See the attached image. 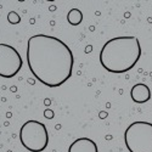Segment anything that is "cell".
<instances>
[{
	"instance_id": "obj_1",
	"label": "cell",
	"mask_w": 152,
	"mask_h": 152,
	"mask_svg": "<svg viewBox=\"0 0 152 152\" xmlns=\"http://www.w3.org/2000/svg\"><path fill=\"white\" fill-rule=\"evenodd\" d=\"M27 63L40 83L57 88L71 78L74 57L69 46L58 38L35 34L27 43Z\"/></svg>"
},
{
	"instance_id": "obj_2",
	"label": "cell",
	"mask_w": 152,
	"mask_h": 152,
	"mask_svg": "<svg viewBox=\"0 0 152 152\" xmlns=\"http://www.w3.org/2000/svg\"><path fill=\"white\" fill-rule=\"evenodd\" d=\"M141 57V45L136 37H116L105 43L100 51V63L111 73L130 71Z\"/></svg>"
},
{
	"instance_id": "obj_3",
	"label": "cell",
	"mask_w": 152,
	"mask_h": 152,
	"mask_svg": "<svg viewBox=\"0 0 152 152\" xmlns=\"http://www.w3.org/2000/svg\"><path fill=\"white\" fill-rule=\"evenodd\" d=\"M124 142L129 152H152V123H132L124 132Z\"/></svg>"
},
{
	"instance_id": "obj_4",
	"label": "cell",
	"mask_w": 152,
	"mask_h": 152,
	"mask_svg": "<svg viewBox=\"0 0 152 152\" xmlns=\"http://www.w3.org/2000/svg\"><path fill=\"white\" fill-rule=\"evenodd\" d=\"M20 141L31 152H42L49 144V134L44 123L27 121L20 129Z\"/></svg>"
},
{
	"instance_id": "obj_5",
	"label": "cell",
	"mask_w": 152,
	"mask_h": 152,
	"mask_svg": "<svg viewBox=\"0 0 152 152\" xmlns=\"http://www.w3.org/2000/svg\"><path fill=\"white\" fill-rule=\"evenodd\" d=\"M22 57L9 44H0V77L12 78L22 68Z\"/></svg>"
},
{
	"instance_id": "obj_6",
	"label": "cell",
	"mask_w": 152,
	"mask_h": 152,
	"mask_svg": "<svg viewBox=\"0 0 152 152\" xmlns=\"http://www.w3.org/2000/svg\"><path fill=\"white\" fill-rule=\"evenodd\" d=\"M68 152H99V150L94 140L89 137H79L69 145Z\"/></svg>"
},
{
	"instance_id": "obj_7",
	"label": "cell",
	"mask_w": 152,
	"mask_h": 152,
	"mask_svg": "<svg viewBox=\"0 0 152 152\" xmlns=\"http://www.w3.org/2000/svg\"><path fill=\"white\" fill-rule=\"evenodd\" d=\"M130 97L135 104H145L151 99L150 88L144 83L135 84L130 90Z\"/></svg>"
},
{
	"instance_id": "obj_8",
	"label": "cell",
	"mask_w": 152,
	"mask_h": 152,
	"mask_svg": "<svg viewBox=\"0 0 152 152\" xmlns=\"http://www.w3.org/2000/svg\"><path fill=\"white\" fill-rule=\"evenodd\" d=\"M67 21L72 26H78L83 21V14L79 9H72L69 10L68 15H67Z\"/></svg>"
},
{
	"instance_id": "obj_9",
	"label": "cell",
	"mask_w": 152,
	"mask_h": 152,
	"mask_svg": "<svg viewBox=\"0 0 152 152\" xmlns=\"http://www.w3.org/2000/svg\"><path fill=\"white\" fill-rule=\"evenodd\" d=\"M7 21L11 24H18L21 22V17H20V15H17V12L11 11V12H9V15H7Z\"/></svg>"
},
{
	"instance_id": "obj_10",
	"label": "cell",
	"mask_w": 152,
	"mask_h": 152,
	"mask_svg": "<svg viewBox=\"0 0 152 152\" xmlns=\"http://www.w3.org/2000/svg\"><path fill=\"white\" fill-rule=\"evenodd\" d=\"M44 116H45V118H48V119H51V118H54V112H53L51 110H46V111L44 112Z\"/></svg>"
}]
</instances>
